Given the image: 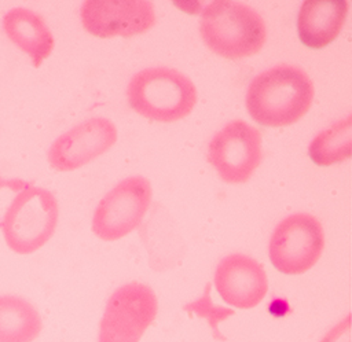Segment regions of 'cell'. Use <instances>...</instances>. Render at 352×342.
Here are the masks:
<instances>
[{
    "mask_svg": "<svg viewBox=\"0 0 352 342\" xmlns=\"http://www.w3.org/2000/svg\"><path fill=\"white\" fill-rule=\"evenodd\" d=\"M41 328V316L28 299L0 295V342H33Z\"/></svg>",
    "mask_w": 352,
    "mask_h": 342,
    "instance_id": "obj_14",
    "label": "cell"
},
{
    "mask_svg": "<svg viewBox=\"0 0 352 342\" xmlns=\"http://www.w3.org/2000/svg\"><path fill=\"white\" fill-rule=\"evenodd\" d=\"M324 246L323 228L308 213L285 217L274 229L268 253L272 265L282 273L300 275L320 258Z\"/></svg>",
    "mask_w": 352,
    "mask_h": 342,
    "instance_id": "obj_6",
    "label": "cell"
},
{
    "mask_svg": "<svg viewBox=\"0 0 352 342\" xmlns=\"http://www.w3.org/2000/svg\"><path fill=\"white\" fill-rule=\"evenodd\" d=\"M158 312V301L147 284L120 286L107 299L98 342H139Z\"/></svg>",
    "mask_w": 352,
    "mask_h": 342,
    "instance_id": "obj_5",
    "label": "cell"
},
{
    "mask_svg": "<svg viewBox=\"0 0 352 342\" xmlns=\"http://www.w3.org/2000/svg\"><path fill=\"white\" fill-rule=\"evenodd\" d=\"M116 140V125L107 118L94 117L58 136L48 150V162L59 172L74 170L106 152Z\"/></svg>",
    "mask_w": 352,
    "mask_h": 342,
    "instance_id": "obj_10",
    "label": "cell"
},
{
    "mask_svg": "<svg viewBox=\"0 0 352 342\" xmlns=\"http://www.w3.org/2000/svg\"><path fill=\"white\" fill-rule=\"evenodd\" d=\"M55 195L43 187L28 185L7 207L1 231L7 246L16 254H32L44 246L58 224Z\"/></svg>",
    "mask_w": 352,
    "mask_h": 342,
    "instance_id": "obj_4",
    "label": "cell"
},
{
    "mask_svg": "<svg viewBox=\"0 0 352 342\" xmlns=\"http://www.w3.org/2000/svg\"><path fill=\"white\" fill-rule=\"evenodd\" d=\"M312 99L314 84L308 74L297 66L280 63L250 81L245 103L256 122L285 126L305 115Z\"/></svg>",
    "mask_w": 352,
    "mask_h": 342,
    "instance_id": "obj_1",
    "label": "cell"
},
{
    "mask_svg": "<svg viewBox=\"0 0 352 342\" xmlns=\"http://www.w3.org/2000/svg\"><path fill=\"white\" fill-rule=\"evenodd\" d=\"M80 18L84 29L96 37H131L150 30L155 23L148 0H87Z\"/></svg>",
    "mask_w": 352,
    "mask_h": 342,
    "instance_id": "obj_9",
    "label": "cell"
},
{
    "mask_svg": "<svg viewBox=\"0 0 352 342\" xmlns=\"http://www.w3.org/2000/svg\"><path fill=\"white\" fill-rule=\"evenodd\" d=\"M126 98L138 114L160 122H172L192 111L197 103V88L176 69L147 67L132 76Z\"/></svg>",
    "mask_w": 352,
    "mask_h": 342,
    "instance_id": "obj_3",
    "label": "cell"
},
{
    "mask_svg": "<svg viewBox=\"0 0 352 342\" xmlns=\"http://www.w3.org/2000/svg\"><path fill=\"white\" fill-rule=\"evenodd\" d=\"M184 310L195 313L199 317H204L209 323V326L213 331V337L214 338H221V339H224V337L220 334V331L217 328V324L220 321L226 320L228 316L234 315V310L230 309V308H223V306L213 305V302L210 299V284H206L202 297L190 302V304H187L184 306Z\"/></svg>",
    "mask_w": 352,
    "mask_h": 342,
    "instance_id": "obj_16",
    "label": "cell"
},
{
    "mask_svg": "<svg viewBox=\"0 0 352 342\" xmlns=\"http://www.w3.org/2000/svg\"><path fill=\"white\" fill-rule=\"evenodd\" d=\"M346 14V0L302 1L297 16V30L301 43L309 48L326 47L340 34Z\"/></svg>",
    "mask_w": 352,
    "mask_h": 342,
    "instance_id": "obj_12",
    "label": "cell"
},
{
    "mask_svg": "<svg viewBox=\"0 0 352 342\" xmlns=\"http://www.w3.org/2000/svg\"><path fill=\"white\" fill-rule=\"evenodd\" d=\"M199 33L210 51L228 59L257 54L267 38L261 15L243 3L230 0H216L204 7Z\"/></svg>",
    "mask_w": 352,
    "mask_h": 342,
    "instance_id": "obj_2",
    "label": "cell"
},
{
    "mask_svg": "<svg viewBox=\"0 0 352 342\" xmlns=\"http://www.w3.org/2000/svg\"><path fill=\"white\" fill-rule=\"evenodd\" d=\"M151 184L143 176L121 180L99 202L92 231L102 240H117L136 229L151 202Z\"/></svg>",
    "mask_w": 352,
    "mask_h": 342,
    "instance_id": "obj_7",
    "label": "cell"
},
{
    "mask_svg": "<svg viewBox=\"0 0 352 342\" xmlns=\"http://www.w3.org/2000/svg\"><path fill=\"white\" fill-rule=\"evenodd\" d=\"M3 29L7 37L30 56L34 67H38L54 49L55 40L50 27L30 8H10L3 16Z\"/></svg>",
    "mask_w": 352,
    "mask_h": 342,
    "instance_id": "obj_13",
    "label": "cell"
},
{
    "mask_svg": "<svg viewBox=\"0 0 352 342\" xmlns=\"http://www.w3.org/2000/svg\"><path fill=\"white\" fill-rule=\"evenodd\" d=\"M320 342H351V315L327 331Z\"/></svg>",
    "mask_w": 352,
    "mask_h": 342,
    "instance_id": "obj_17",
    "label": "cell"
},
{
    "mask_svg": "<svg viewBox=\"0 0 352 342\" xmlns=\"http://www.w3.org/2000/svg\"><path fill=\"white\" fill-rule=\"evenodd\" d=\"M308 155L319 166H329L351 158L352 115L319 132L309 143Z\"/></svg>",
    "mask_w": 352,
    "mask_h": 342,
    "instance_id": "obj_15",
    "label": "cell"
},
{
    "mask_svg": "<svg viewBox=\"0 0 352 342\" xmlns=\"http://www.w3.org/2000/svg\"><path fill=\"white\" fill-rule=\"evenodd\" d=\"M261 158V133L242 119L224 125L208 147L209 163L223 181L231 184L248 181Z\"/></svg>",
    "mask_w": 352,
    "mask_h": 342,
    "instance_id": "obj_8",
    "label": "cell"
},
{
    "mask_svg": "<svg viewBox=\"0 0 352 342\" xmlns=\"http://www.w3.org/2000/svg\"><path fill=\"white\" fill-rule=\"evenodd\" d=\"M214 286L228 305L250 309L265 297L268 280L261 264L249 255L235 253L224 257L217 264Z\"/></svg>",
    "mask_w": 352,
    "mask_h": 342,
    "instance_id": "obj_11",
    "label": "cell"
}]
</instances>
